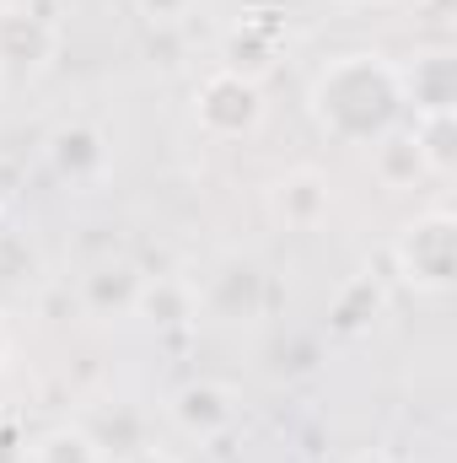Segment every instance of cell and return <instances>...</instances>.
<instances>
[{
	"mask_svg": "<svg viewBox=\"0 0 457 463\" xmlns=\"http://www.w3.org/2000/svg\"><path fill=\"white\" fill-rule=\"evenodd\" d=\"M194 291H200V307L221 324H253L269 302V280L253 259H221L205 275V286H194Z\"/></svg>",
	"mask_w": 457,
	"mask_h": 463,
	"instance_id": "277c9868",
	"label": "cell"
},
{
	"mask_svg": "<svg viewBox=\"0 0 457 463\" xmlns=\"http://www.w3.org/2000/svg\"><path fill=\"white\" fill-rule=\"evenodd\" d=\"M415 151L425 162V178H452L457 167V109L452 114H420L409 124Z\"/></svg>",
	"mask_w": 457,
	"mask_h": 463,
	"instance_id": "5bb4252c",
	"label": "cell"
},
{
	"mask_svg": "<svg viewBox=\"0 0 457 463\" xmlns=\"http://www.w3.org/2000/svg\"><path fill=\"white\" fill-rule=\"evenodd\" d=\"M269 65H275V38L258 22H237L227 33V49H221V71H237L247 81H264Z\"/></svg>",
	"mask_w": 457,
	"mask_h": 463,
	"instance_id": "2e32d148",
	"label": "cell"
},
{
	"mask_svg": "<svg viewBox=\"0 0 457 463\" xmlns=\"http://www.w3.org/2000/svg\"><path fill=\"white\" fill-rule=\"evenodd\" d=\"M22 448H27V442H22L11 426H0V463H22Z\"/></svg>",
	"mask_w": 457,
	"mask_h": 463,
	"instance_id": "ac0fdd59",
	"label": "cell"
},
{
	"mask_svg": "<svg viewBox=\"0 0 457 463\" xmlns=\"http://www.w3.org/2000/svg\"><path fill=\"white\" fill-rule=\"evenodd\" d=\"M135 11H140L151 27H178V22L194 11V0H135Z\"/></svg>",
	"mask_w": 457,
	"mask_h": 463,
	"instance_id": "e0dca14e",
	"label": "cell"
},
{
	"mask_svg": "<svg viewBox=\"0 0 457 463\" xmlns=\"http://www.w3.org/2000/svg\"><path fill=\"white\" fill-rule=\"evenodd\" d=\"M200 313V291L178 275H145L140 280V297H135V318L156 324V329H178Z\"/></svg>",
	"mask_w": 457,
	"mask_h": 463,
	"instance_id": "30bf717a",
	"label": "cell"
},
{
	"mask_svg": "<svg viewBox=\"0 0 457 463\" xmlns=\"http://www.w3.org/2000/svg\"><path fill=\"white\" fill-rule=\"evenodd\" d=\"M140 269L135 264H98L87 280H81V302H87V313H98V318H118V313H135V297H140Z\"/></svg>",
	"mask_w": 457,
	"mask_h": 463,
	"instance_id": "8fae6325",
	"label": "cell"
},
{
	"mask_svg": "<svg viewBox=\"0 0 457 463\" xmlns=\"http://www.w3.org/2000/svg\"><path fill=\"white\" fill-rule=\"evenodd\" d=\"M415 5H420V0H415Z\"/></svg>",
	"mask_w": 457,
	"mask_h": 463,
	"instance_id": "603a6c76",
	"label": "cell"
},
{
	"mask_svg": "<svg viewBox=\"0 0 457 463\" xmlns=\"http://www.w3.org/2000/svg\"><path fill=\"white\" fill-rule=\"evenodd\" d=\"M371 173L382 189H415L425 178V162L415 151V135L409 129H387L371 140Z\"/></svg>",
	"mask_w": 457,
	"mask_h": 463,
	"instance_id": "4fadbf2b",
	"label": "cell"
},
{
	"mask_svg": "<svg viewBox=\"0 0 457 463\" xmlns=\"http://www.w3.org/2000/svg\"><path fill=\"white\" fill-rule=\"evenodd\" d=\"M54 54V27L27 0L0 5V76H33Z\"/></svg>",
	"mask_w": 457,
	"mask_h": 463,
	"instance_id": "5b68a950",
	"label": "cell"
},
{
	"mask_svg": "<svg viewBox=\"0 0 457 463\" xmlns=\"http://www.w3.org/2000/svg\"><path fill=\"white\" fill-rule=\"evenodd\" d=\"M5 350H11V335H5V324H0V361H5Z\"/></svg>",
	"mask_w": 457,
	"mask_h": 463,
	"instance_id": "44dd1931",
	"label": "cell"
},
{
	"mask_svg": "<svg viewBox=\"0 0 457 463\" xmlns=\"http://www.w3.org/2000/svg\"><path fill=\"white\" fill-rule=\"evenodd\" d=\"M194 118L216 140H242L264 124V87L237 71H210L194 87Z\"/></svg>",
	"mask_w": 457,
	"mask_h": 463,
	"instance_id": "3957f363",
	"label": "cell"
},
{
	"mask_svg": "<svg viewBox=\"0 0 457 463\" xmlns=\"http://www.w3.org/2000/svg\"><path fill=\"white\" fill-rule=\"evenodd\" d=\"M167 410H173V426L183 437H200V442H216V437H227L237 426V393L227 383H210V377L183 383Z\"/></svg>",
	"mask_w": 457,
	"mask_h": 463,
	"instance_id": "ba28073f",
	"label": "cell"
},
{
	"mask_svg": "<svg viewBox=\"0 0 457 463\" xmlns=\"http://www.w3.org/2000/svg\"><path fill=\"white\" fill-rule=\"evenodd\" d=\"M307 103H312V118L344 146H371L404 118L398 71L382 54H340L334 65L318 71Z\"/></svg>",
	"mask_w": 457,
	"mask_h": 463,
	"instance_id": "6da1fadb",
	"label": "cell"
},
{
	"mask_svg": "<svg viewBox=\"0 0 457 463\" xmlns=\"http://www.w3.org/2000/svg\"><path fill=\"white\" fill-rule=\"evenodd\" d=\"M382 307H387L382 280L377 275H350L340 286V297H334V307H329V329L334 335H360L366 324L382 318Z\"/></svg>",
	"mask_w": 457,
	"mask_h": 463,
	"instance_id": "7c38bea8",
	"label": "cell"
},
{
	"mask_svg": "<svg viewBox=\"0 0 457 463\" xmlns=\"http://www.w3.org/2000/svg\"><path fill=\"white\" fill-rule=\"evenodd\" d=\"M22 463H103V442L81 426H49L22 448Z\"/></svg>",
	"mask_w": 457,
	"mask_h": 463,
	"instance_id": "9a60e30c",
	"label": "cell"
},
{
	"mask_svg": "<svg viewBox=\"0 0 457 463\" xmlns=\"http://www.w3.org/2000/svg\"><path fill=\"white\" fill-rule=\"evenodd\" d=\"M393 269L404 275V286L442 297L457 286V216L452 211H425L393 242Z\"/></svg>",
	"mask_w": 457,
	"mask_h": 463,
	"instance_id": "7a4b0ae2",
	"label": "cell"
},
{
	"mask_svg": "<svg viewBox=\"0 0 457 463\" xmlns=\"http://www.w3.org/2000/svg\"><path fill=\"white\" fill-rule=\"evenodd\" d=\"M269 211H275V222H280V227L318 232L323 222H329V211H334L329 178H323L318 167H296V173L275 178V189H269Z\"/></svg>",
	"mask_w": 457,
	"mask_h": 463,
	"instance_id": "9c48e42d",
	"label": "cell"
},
{
	"mask_svg": "<svg viewBox=\"0 0 457 463\" xmlns=\"http://www.w3.org/2000/svg\"><path fill=\"white\" fill-rule=\"evenodd\" d=\"M344 463H393L387 453H355V458H344Z\"/></svg>",
	"mask_w": 457,
	"mask_h": 463,
	"instance_id": "ffe728a7",
	"label": "cell"
},
{
	"mask_svg": "<svg viewBox=\"0 0 457 463\" xmlns=\"http://www.w3.org/2000/svg\"><path fill=\"white\" fill-rule=\"evenodd\" d=\"M340 5H377V0H340Z\"/></svg>",
	"mask_w": 457,
	"mask_h": 463,
	"instance_id": "7402d4cb",
	"label": "cell"
},
{
	"mask_svg": "<svg viewBox=\"0 0 457 463\" xmlns=\"http://www.w3.org/2000/svg\"><path fill=\"white\" fill-rule=\"evenodd\" d=\"M124 463H178L173 453H162V448H129V458Z\"/></svg>",
	"mask_w": 457,
	"mask_h": 463,
	"instance_id": "d6986e66",
	"label": "cell"
},
{
	"mask_svg": "<svg viewBox=\"0 0 457 463\" xmlns=\"http://www.w3.org/2000/svg\"><path fill=\"white\" fill-rule=\"evenodd\" d=\"M43 156H49L60 184H98L108 173V140H103L98 124H81V118L54 124L49 140H43Z\"/></svg>",
	"mask_w": 457,
	"mask_h": 463,
	"instance_id": "52a82bcc",
	"label": "cell"
},
{
	"mask_svg": "<svg viewBox=\"0 0 457 463\" xmlns=\"http://www.w3.org/2000/svg\"><path fill=\"white\" fill-rule=\"evenodd\" d=\"M0 211H5V205H0Z\"/></svg>",
	"mask_w": 457,
	"mask_h": 463,
	"instance_id": "cb8c5ba5",
	"label": "cell"
},
{
	"mask_svg": "<svg viewBox=\"0 0 457 463\" xmlns=\"http://www.w3.org/2000/svg\"><path fill=\"white\" fill-rule=\"evenodd\" d=\"M398 71V92H404V109L420 114H452L457 109V54L452 49H420L409 65H393Z\"/></svg>",
	"mask_w": 457,
	"mask_h": 463,
	"instance_id": "8992f818",
	"label": "cell"
}]
</instances>
